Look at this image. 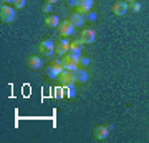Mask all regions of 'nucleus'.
Wrapping results in <instances>:
<instances>
[{
    "mask_svg": "<svg viewBox=\"0 0 149 143\" xmlns=\"http://www.w3.org/2000/svg\"><path fill=\"white\" fill-rule=\"evenodd\" d=\"M80 58H81V53H71V52H68L66 55H63V57H61L63 68L74 72L76 68H80Z\"/></svg>",
    "mask_w": 149,
    "mask_h": 143,
    "instance_id": "f257e3e1",
    "label": "nucleus"
},
{
    "mask_svg": "<svg viewBox=\"0 0 149 143\" xmlns=\"http://www.w3.org/2000/svg\"><path fill=\"white\" fill-rule=\"evenodd\" d=\"M63 63H61V60H52L50 63H48V67L45 68V72H47V75L50 77V78L56 80L58 78V75L63 72Z\"/></svg>",
    "mask_w": 149,
    "mask_h": 143,
    "instance_id": "f03ea898",
    "label": "nucleus"
},
{
    "mask_svg": "<svg viewBox=\"0 0 149 143\" xmlns=\"http://www.w3.org/2000/svg\"><path fill=\"white\" fill-rule=\"evenodd\" d=\"M38 53H42L43 57H52L55 53V42L52 38H45L38 43Z\"/></svg>",
    "mask_w": 149,
    "mask_h": 143,
    "instance_id": "7ed1b4c3",
    "label": "nucleus"
},
{
    "mask_svg": "<svg viewBox=\"0 0 149 143\" xmlns=\"http://www.w3.org/2000/svg\"><path fill=\"white\" fill-rule=\"evenodd\" d=\"M13 18H15V8L8 7L7 4H2L0 5V22L10 23V22H13Z\"/></svg>",
    "mask_w": 149,
    "mask_h": 143,
    "instance_id": "20e7f679",
    "label": "nucleus"
},
{
    "mask_svg": "<svg viewBox=\"0 0 149 143\" xmlns=\"http://www.w3.org/2000/svg\"><path fill=\"white\" fill-rule=\"evenodd\" d=\"M56 30H58L60 37L66 38V37H70V35H73V33H74V27L71 25V22H70L68 18H66V20L60 22V25L56 27Z\"/></svg>",
    "mask_w": 149,
    "mask_h": 143,
    "instance_id": "39448f33",
    "label": "nucleus"
},
{
    "mask_svg": "<svg viewBox=\"0 0 149 143\" xmlns=\"http://www.w3.org/2000/svg\"><path fill=\"white\" fill-rule=\"evenodd\" d=\"M60 83L63 85V87H73L76 82H74V75L71 70H63L61 73L58 75V78H56Z\"/></svg>",
    "mask_w": 149,
    "mask_h": 143,
    "instance_id": "423d86ee",
    "label": "nucleus"
},
{
    "mask_svg": "<svg viewBox=\"0 0 149 143\" xmlns=\"http://www.w3.org/2000/svg\"><path fill=\"white\" fill-rule=\"evenodd\" d=\"M93 5H95V0H78V2H76V7H74V12L86 15V13L91 10Z\"/></svg>",
    "mask_w": 149,
    "mask_h": 143,
    "instance_id": "0eeeda50",
    "label": "nucleus"
},
{
    "mask_svg": "<svg viewBox=\"0 0 149 143\" xmlns=\"http://www.w3.org/2000/svg\"><path fill=\"white\" fill-rule=\"evenodd\" d=\"M129 8V4L128 2H124V0H116L114 4H113V13L116 17H123Z\"/></svg>",
    "mask_w": 149,
    "mask_h": 143,
    "instance_id": "6e6552de",
    "label": "nucleus"
},
{
    "mask_svg": "<svg viewBox=\"0 0 149 143\" xmlns=\"http://www.w3.org/2000/svg\"><path fill=\"white\" fill-rule=\"evenodd\" d=\"M80 40L85 45H88V43H93L96 40V33H95V30L93 28H83L81 30V33H80Z\"/></svg>",
    "mask_w": 149,
    "mask_h": 143,
    "instance_id": "1a4fd4ad",
    "label": "nucleus"
},
{
    "mask_svg": "<svg viewBox=\"0 0 149 143\" xmlns=\"http://www.w3.org/2000/svg\"><path fill=\"white\" fill-rule=\"evenodd\" d=\"M68 20L71 22V25L74 27V28H78V27H83L86 22V17L83 15V13H78V12H73V13H70Z\"/></svg>",
    "mask_w": 149,
    "mask_h": 143,
    "instance_id": "9d476101",
    "label": "nucleus"
},
{
    "mask_svg": "<svg viewBox=\"0 0 149 143\" xmlns=\"http://www.w3.org/2000/svg\"><path fill=\"white\" fill-rule=\"evenodd\" d=\"M109 130H111V128L106 127V125H98V127L93 128V137H95L96 140H104V138L109 135Z\"/></svg>",
    "mask_w": 149,
    "mask_h": 143,
    "instance_id": "9b49d317",
    "label": "nucleus"
},
{
    "mask_svg": "<svg viewBox=\"0 0 149 143\" xmlns=\"http://www.w3.org/2000/svg\"><path fill=\"white\" fill-rule=\"evenodd\" d=\"M55 52H56V55H60V57L66 55V53L70 52V42L68 40H58V42L55 43Z\"/></svg>",
    "mask_w": 149,
    "mask_h": 143,
    "instance_id": "f8f14e48",
    "label": "nucleus"
},
{
    "mask_svg": "<svg viewBox=\"0 0 149 143\" xmlns=\"http://www.w3.org/2000/svg\"><path fill=\"white\" fill-rule=\"evenodd\" d=\"M73 75H74V82H76V83H86L88 78H90V77H88V72H86L85 68H81V67L74 70Z\"/></svg>",
    "mask_w": 149,
    "mask_h": 143,
    "instance_id": "ddd939ff",
    "label": "nucleus"
},
{
    "mask_svg": "<svg viewBox=\"0 0 149 143\" xmlns=\"http://www.w3.org/2000/svg\"><path fill=\"white\" fill-rule=\"evenodd\" d=\"M27 67L32 70H38L42 68V58L38 57V55H30L27 58Z\"/></svg>",
    "mask_w": 149,
    "mask_h": 143,
    "instance_id": "4468645a",
    "label": "nucleus"
},
{
    "mask_svg": "<svg viewBox=\"0 0 149 143\" xmlns=\"http://www.w3.org/2000/svg\"><path fill=\"white\" fill-rule=\"evenodd\" d=\"M45 25L48 27V28H56V27L60 25V20L56 15H52V13H48L47 17H45Z\"/></svg>",
    "mask_w": 149,
    "mask_h": 143,
    "instance_id": "2eb2a0df",
    "label": "nucleus"
},
{
    "mask_svg": "<svg viewBox=\"0 0 149 143\" xmlns=\"http://www.w3.org/2000/svg\"><path fill=\"white\" fill-rule=\"evenodd\" d=\"M83 47H85V43L81 42V40L70 42V52L71 53H83Z\"/></svg>",
    "mask_w": 149,
    "mask_h": 143,
    "instance_id": "dca6fc26",
    "label": "nucleus"
},
{
    "mask_svg": "<svg viewBox=\"0 0 149 143\" xmlns=\"http://www.w3.org/2000/svg\"><path fill=\"white\" fill-rule=\"evenodd\" d=\"M52 5H53V4H50V2L45 0V2H43V5H42V12H43V13H50V12H52Z\"/></svg>",
    "mask_w": 149,
    "mask_h": 143,
    "instance_id": "f3484780",
    "label": "nucleus"
},
{
    "mask_svg": "<svg viewBox=\"0 0 149 143\" xmlns=\"http://www.w3.org/2000/svg\"><path fill=\"white\" fill-rule=\"evenodd\" d=\"M66 97H68V98H74V97H76L74 85H73V87H66Z\"/></svg>",
    "mask_w": 149,
    "mask_h": 143,
    "instance_id": "a211bd4d",
    "label": "nucleus"
},
{
    "mask_svg": "<svg viewBox=\"0 0 149 143\" xmlns=\"http://www.w3.org/2000/svg\"><path fill=\"white\" fill-rule=\"evenodd\" d=\"M129 8H131L133 12H139V10H141V4L134 0V2H131V4H129Z\"/></svg>",
    "mask_w": 149,
    "mask_h": 143,
    "instance_id": "6ab92c4d",
    "label": "nucleus"
},
{
    "mask_svg": "<svg viewBox=\"0 0 149 143\" xmlns=\"http://www.w3.org/2000/svg\"><path fill=\"white\" fill-rule=\"evenodd\" d=\"M13 5H15L17 10H20V8L25 7V0H13Z\"/></svg>",
    "mask_w": 149,
    "mask_h": 143,
    "instance_id": "aec40b11",
    "label": "nucleus"
},
{
    "mask_svg": "<svg viewBox=\"0 0 149 143\" xmlns=\"http://www.w3.org/2000/svg\"><path fill=\"white\" fill-rule=\"evenodd\" d=\"M88 63H90V58H88V57H83V55H81V58H80V67L83 68V67H86Z\"/></svg>",
    "mask_w": 149,
    "mask_h": 143,
    "instance_id": "412c9836",
    "label": "nucleus"
},
{
    "mask_svg": "<svg viewBox=\"0 0 149 143\" xmlns=\"http://www.w3.org/2000/svg\"><path fill=\"white\" fill-rule=\"evenodd\" d=\"M86 18H88V20H91V22H93V20H96V18H98V15H96V13H93V12H88V13H86Z\"/></svg>",
    "mask_w": 149,
    "mask_h": 143,
    "instance_id": "4be33fe9",
    "label": "nucleus"
},
{
    "mask_svg": "<svg viewBox=\"0 0 149 143\" xmlns=\"http://www.w3.org/2000/svg\"><path fill=\"white\" fill-rule=\"evenodd\" d=\"M55 98H63V88H56V92H55Z\"/></svg>",
    "mask_w": 149,
    "mask_h": 143,
    "instance_id": "5701e85b",
    "label": "nucleus"
},
{
    "mask_svg": "<svg viewBox=\"0 0 149 143\" xmlns=\"http://www.w3.org/2000/svg\"><path fill=\"white\" fill-rule=\"evenodd\" d=\"M76 2H78V0H66V5H68L70 8H74V7H76Z\"/></svg>",
    "mask_w": 149,
    "mask_h": 143,
    "instance_id": "b1692460",
    "label": "nucleus"
},
{
    "mask_svg": "<svg viewBox=\"0 0 149 143\" xmlns=\"http://www.w3.org/2000/svg\"><path fill=\"white\" fill-rule=\"evenodd\" d=\"M8 2H13V0H2V4H8Z\"/></svg>",
    "mask_w": 149,
    "mask_h": 143,
    "instance_id": "393cba45",
    "label": "nucleus"
},
{
    "mask_svg": "<svg viewBox=\"0 0 149 143\" xmlns=\"http://www.w3.org/2000/svg\"><path fill=\"white\" fill-rule=\"evenodd\" d=\"M47 2H50V4H56L58 0H47Z\"/></svg>",
    "mask_w": 149,
    "mask_h": 143,
    "instance_id": "a878e982",
    "label": "nucleus"
},
{
    "mask_svg": "<svg viewBox=\"0 0 149 143\" xmlns=\"http://www.w3.org/2000/svg\"><path fill=\"white\" fill-rule=\"evenodd\" d=\"M124 2H128V4H131V2H134V0H124Z\"/></svg>",
    "mask_w": 149,
    "mask_h": 143,
    "instance_id": "bb28decb",
    "label": "nucleus"
}]
</instances>
